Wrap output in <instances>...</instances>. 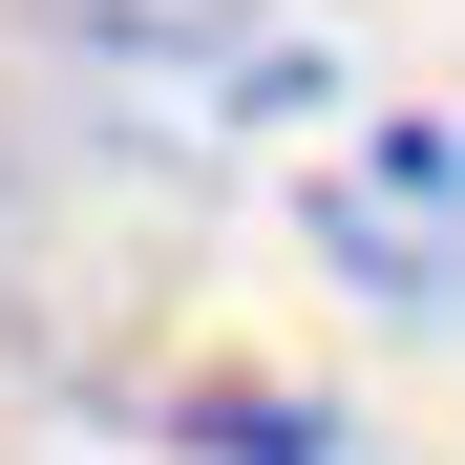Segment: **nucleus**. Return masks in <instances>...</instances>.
Instances as JSON below:
<instances>
[{
  "instance_id": "7ed1b4c3",
  "label": "nucleus",
  "mask_w": 465,
  "mask_h": 465,
  "mask_svg": "<svg viewBox=\"0 0 465 465\" xmlns=\"http://www.w3.org/2000/svg\"><path fill=\"white\" fill-rule=\"evenodd\" d=\"M191 444H212V465H318L339 423H318V402H191Z\"/></svg>"
},
{
  "instance_id": "f257e3e1",
  "label": "nucleus",
  "mask_w": 465,
  "mask_h": 465,
  "mask_svg": "<svg viewBox=\"0 0 465 465\" xmlns=\"http://www.w3.org/2000/svg\"><path fill=\"white\" fill-rule=\"evenodd\" d=\"M22 43H64L85 85L191 106V127H296V106L339 85L318 22H275V0H22Z\"/></svg>"
},
{
  "instance_id": "f03ea898",
  "label": "nucleus",
  "mask_w": 465,
  "mask_h": 465,
  "mask_svg": "<svg viewBox=\"0 0 465 465\" xmlns=\"http://www.w3.org/2000/svg\"><path fill=\"white\" fill-rule=\"evenodd\" d=\"M296 212H318V254H339L360 296H402V318L465 296V127H360Z\"/></svg>"
}]
</instances>
